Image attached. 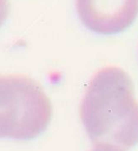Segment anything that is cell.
Masks as SVG:
<instances>
[{
    "label": "cell",
    "mask_w": 138,
    "mask_h": 151,
    "mask_svg": "<svg viewBox=\"0 0 138 151\" xmlns=\"http://www.w3.org/2000/svg\"><path fill=\"white\" fill-rule=\"evenodd\" d=\"M75 9L88 30L112 36L125 32L135 23L138 0H75Z\"/></svg>",
    "instance_id": "3957f363"
},
{
    "label": "cell",
    "mask_w": 138,
    "mask_h": 151,
    "mask_svg": "<svg viewBox=\"0 0 138 151\" xmlns=\"http://www.w3.org/2000/svg\"><path fill=\"white\" fill-rule=\"evenodd\" d=\"M90 151H126L125 149L110 144H96Z\"/></svg>",
    "instance_id": "5b68a950"
},
{
    "label": "cell",
    "mask_w": 138,
    "mask_h": 151,
    "mask_svg": "<svg viewBox=\"0 0 138 151\" xmlns=\"http://www.w3.org/2000/svg\"><path fill=\"white\" fill-rule=\"evenodd\" d=\"M10 14L9 0H0V27L4 24Z\"/></svg>",
    "instance_id": "277c9868"
},
{
    "label": "cell",
    "mask_w": 138,
    "mask_h": 151,
    "mask_svg": "<svg viewBox=\"0 0 138 151\" xmlns=\"http://www.w3.org/2000/svg\"><path fill=\"white\" fill-rule=\"evenodd\" d=\"M80 118L91 142L129 150L138 144V101L134 81L118 66L99 69L88 83Z\"/></svg>",
    "instance_id": "6da1fadb"
},
{
    "label": "cell",
    "mask_w": 138,
    "mask_h": 151,
    "mask_svg": "<svg viewBox=\"0 0 138 151\" xmlns=\"http://www.w3.org/2000/svg\"><path fill=\"white\" fill-rule=\"evenodd\" d=\"M52 114V101L39 82L26 75L0 73V138H36Z\"/></svg>",
    "instance_id": "7a4b0ae2"
}]
</instances>
